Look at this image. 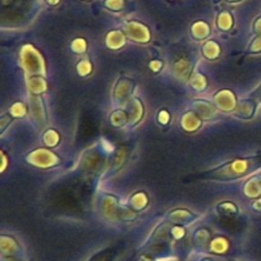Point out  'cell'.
<instances>
[{
	"mask_svg": "<svg viewBox=\"0 0 261 261\" xmlns=\"http://www.w3.org/2000/svg\"><path fill=\"white\" fill-rule=\"evenodd\" d=\"M229 2H238V0H229Z\"/></svg>",
	"mask_w": 261,
	"mask_h": 261,
	"instance_id": "obj_1",
	"label": "cell"
}]
</instances>
